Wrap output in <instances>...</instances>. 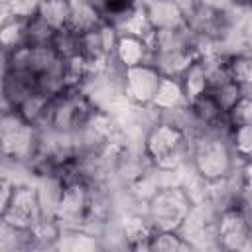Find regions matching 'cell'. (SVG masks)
I'll list each match as a JSON object with an SVG mask.
<instances>
[{"mask_svg":"<svg viewBox=\"0 0 252 252\" xmlns=\"http://www.w3.org/2000/svg\"><path fill=\"white\" fill-rule=\"evenodd\" d=\"M154 108H158L161 114L189 108V102H187V96L183 93L179 79L161 77V83H159V89H158V94L154 100Z\"/></svg>","mask_w":252,"mask_h":252,"instance_id":"obj_14","label":"cell"},{"mask_svg":"<svg viewBox=\"0 0 252 252\" xmlns=\"http://www.w3.org/2000/svg\"><path fill=\"white\" fill-rule=\"evenodd\" d=\"M181 81V87H183V93L187 96V102L189 106L193 102H197L201 96H205L209 93V73H207V67H205V61L203 57H199L197 61H193L185 71L183 75L179 77Z\"/></svg>","mask_w":252,"mask_h":252,"instance_id":"obj_15","label":"cell"},{"mask_svg":"<svg viewBox=\"0 0 252 252\" xmlns=\"http://www.w3.org/2000/svg\"><path fill=\"white\" fill-rule=\"evenodd\" d=\"M142 10L154 32L185 28V14L181 2H142Z\"/></svg>","mask_w":252,"mask_h":252,"instance_id":"obj_11","label":"cell"},{"mask_svg":"<svg viewBox=\"0 0 252 252\" xmlns=\"http://www.w3.org/2000/svg\"><path fill=\"white\" fill-rule=\"evenodd\" d=\"M226 122L230 128L234 126H252V96H242V100L228 112Z\"/></svg>","mask_w":252,"mask_h":252,"instance_id":"obj_24","label":"cell"},{"mask_svg":"<svg viewBox=\"0 0 252 252\" xmlns=\"http://www.w3.org/2000/svg\"><path fill=\"white\" fill-rule=\"evenodd\" d=\"M252 217L240 207L230 205L222 209L217 220L215 238L222 252H242L252 238Z\"/></svg>","mask_w":252,"mask_h":252,"instance_id":"obj_8","label":"cell"},{"mask_svg":"<svg viewBox=\"0 0 252 252\" xmlns=\"http://www.w3.org/2000/svg\"><path fill=\"white\" fill-rule=\"evenodd\" d=\"M150 252H195L179 232H156L150 242Z\"/></svg>","mask_w":252,"mask_h":252,"instance_id":"obj_23","label":"cell"},{"mask_svg":"<svg viewBox=\"0 0 252 252\" xmlns=\"http://www.w3.org/2000/svg\"><path fill=\"white\" fill-rule=\"evenodd\" d=\"M118 30L106 22L94 30L79 35V55L93 65L96 73H102L114 59V49L118 41Z\"/></svg>","mask_w":252,"mask_h":252,"instance_id":"obj_9","label":"cell"},{"mask_svg":"<svg viewBox=\"0 0 252 252\" xmlns=\"http://www.w3.org/2000/svg\"><path fill=\"white\" fill-rule=\"evenodd\" d=\"M238 30H240V37H242L244 49L246 51H252V6L244 8V12L240 14Z\"/></svg>","mask_w":252,"mask_h":252,"instance_id":"obj_26","label":"cell"},{"mask_svg":"<svg viewBox=\"0 0 252 252\" xmlns=\"http://www.w3.org/2000/svg\"><path fill=\"white\" fill-rule=\"evenodd\" d=\"M191 159L197 175L209 183L230 177L234 167V152L230 148L228 136H222L215 128L203 130L193 142Z\"/></svg>","mask_w":252,"mask_h":252,"instance_id":"obj_2","label":"cell"},{"mask_svg":"<svg viewBox=\"0 0 252 252\" xmlns=\"http://www.w3.org/2000/svg\"><path fill=\"white\" fill-rule=\"evenodd\" d=\"M187 144L183 128L159 120L144 138V154L154 165L161 169H175L185 158Z\"/></svg>","mask_w":252,"mask_h":252,"instance_id":"obj_5","label":"cell"},{"mask_svg":"<svg viewBox=\"0 0 252 252\" xmlns=\"http://www.w3.org/2000/svg\"><path fill=\"white\" fill-rule=\"evenodd\" d=\"M102 14L96 6V2H69V22H67V32L75 33V35H83L91 30H94L96 26H100Z\"/></svg>","mask_w":252,"mask_h":252,"instance_id":"obj_13","label":"cell"},{"mask_svg":"<svg viewBox=\"0 0 252 252\" xmlns=\"http://www.w3.org/2000/svg\"><path fill=\"white\" fill-rule=\"evenodd\" d=\"M161 73L154 65H138L122 71V93L134 106H154Z\"/></svg>","mask_w":252,"mask_h":252,"instance_id":"obj_10","label":"cell"},{"mask_svg":"<svg viewBox=\"0 0 252 252\" xmlns=\"http://www.w3.org/2000/svg\"><path fill=\"white\" fill-rule=\"evenodd\" d=\"M191 209V197L183 187H159L148 199L146 220L156 232H179V228L189 220Z\"/></svg>","mask_w":252,"mask_h":252,"instance_id":"obj_3","label":"cell"},{"mask_svg":"<svg viewBox=\"0 0 252 252\" xmlns=\"http://www.w3.org/2000/svg\"><path fill=\"white\" fill-rule=\"evenodd\" d=\"M0 146L4 158L24 161L37 156L41 140L35 124L28 122L18 110L6 108L0 118Z\"/></svg>","mask_w":252,"mask_h":252,"instance_id":"obj_4","label":"cell"},{"mask_svg":"<svg viewBox=\"0 0 252 252\" xmlns=\"http://www.w3.org/2000/svg\"><path fill=\"white\" fill-rule=\"evenodd\" d=\"M43 219L45 211L37 187L14 183L10 199L2 205V224H8L24 232H32Z\"/></svg>","mask_w":252,"mask_h":252,"instance_id":"obj_7","label":"cell"},{"mask_svg":"<svg viewBox=\"0 0 252 252\" xmlns=\"http://www.w3.org/2000/svg\"><path fill=\"white\" fill-rule=\"evenodd\" d=\"M209 94L213 96V100L217 102V106L220 108V112L224 116H228V112L242 100L244 89L240 85H236L232 79H226V81H220V83L213 85L209 89Z\"/></svg>","mask_w":252,"mask_h":252,"instance_id":"obj_17","label":"cell"},{"mask_svg":"<svg viewBox=\"0 0 252 252\" xmlns=\"http://www.w3.org/2000/svg\"><path fill=\"white\" fill-rule=\"evenodd\" d=\"M26 26H28V22H22L16 18H6L2 22L0 41H2V47L6 53L26 45Z\"/></svg>","mask_w":252,"mask_h":252,"instance_id":"obj_19","label":"cell"},{"mask_svg":"<svg viewBox=\"0 0 252 252\" xmlns=\"http://www.w3.org/2000/svg\"><path fill=\"white\" fill-rule=\"evenodd\" d=\"M114 59L122 69H130L138 65H152L154 53L148 39L134 33H120L114 49Z\"/></svg>","mask_w":252,"mask_h":252,"instance_id":"obj_12","label":"cell"},{"mask_svg":"<svg viewBox=\"0 0 252 252\" xmlns=\"http://www.w3.org/2000/svg\"><path fill=\"white\" fill-rule=\"evenodd\" d=\"M57 30H53L49 24H45L39 16L28 22L26 26V45H35V47H47L55 43Z\"/></svg>","mask_w":252,"mask_h":252,"instance_id":"obj_20","label":"cell"},{"mask_svg":"<svg viewBox=\"0 0 252 252\" xmlns=\"http://www.w3.org/2000/svg\"><path fill=\"white\" fill-rule=\"evenodd\" d=\"M4 8L8 10L6 18H16L22 22H30L37 16L39 10V2H26V0H16V2H8L4 4Z\"/></svg>","mask_w":252,"mask_h":252,"instance_id":"obj_25","label":"cell"},{"mask_svg":"<svg viewBox=\"0 0 252 252\" xmlns=\"http://www.w3.org/2000/svg\"><path fill=\"white\" fill-rule=\"evenodd\" d=\"M96 112L98 108L87 93L81 89H69L53 98L45 122L55 136L79 138Z\"/></svg>","mask_w":252,"mask_h":252,"instance_id":"obj_1","label":"cell"},{"mask_svg":"<svg viewBox=\"0 0 252 252\" xmlns=\"http://www.w3.org/2000/svg\"><path fill=\"white\" fill-rule=\"evenodd\" d=\"M51 252H98V240L85 228H61Z\"/></svg>","mask_w":252,"mask_h":252,"instance_id":"obj_16","label":"cell"},{"mask_svg":"<svg viewBox=\"0 0 252 252\" xmlns=\"http://www.w3.org/2000/svg\"><path fill=\"white\" fill-rule=\"evenodd\" d=\"M93 207V189L87 179L81 175H69L55 207V220L61 228H83Z\"/></svg>","mask_w":252,"mask_h":252,"instance_id":"obj_6","label":"cell"},{"mask_svg":"<svg viewBox=\"0 0 252 252\" xmlns=\"http://www.w3.org/2000/svg\"><path fill=\"white\" fill-rule=\"evenodd\" d=\"M228 75L244 91L252 89V51H238L228 55Z\"/></svg>","mask_w":252,"mask_h":252,"instance_id":"obj_18","label":"cell"},{"mask_svg":"<svg viewBox=\"0 0 252 252\" xmlns=\"http://www.w3.org/2000/svg\"><path fill=\"white\" fill-rule=\"evenodd\" d=\"M228 142L234 158L252 163V126H234L228 132Z\"/></svg>","mask_w":252,"mask_h":252,"instance_id":"obj_22","label":"cell"},{"mask_svg":"<svg viewBox=\"0 0 252 252\" xmlns=\"http://www.w3.org/2000/svg\"><path fill=\"white\" fill-rule=\"evenodd\" d=\"M37 16L49 24L53 30L57 32H63L67 28V22H69V2H39V10H37Z\"/></svg>","mask_w":252,"mask_h":252,"instance_id":"obj_21","label":"cell"}]
</instances>
